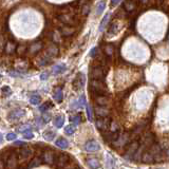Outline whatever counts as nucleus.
I'll return each mask as SVG.
<instances>
[{"label":"nucleus","mask_w":169,"mask_h":169,"mask_svg":"<svg viewBox=\"0 0 169 169\" xmlns=\"http://www.w3.org/2000/svg\"><path fill=\"white\" fill-rule=\"evenodd\" d=\"M90 88L91 91L96 95H106L108 92V88L102 79H92L90 83Z\"/></svg>","instance_id":"obj_1"},{"label":"nucleus","mask_w":169,"mask_h":169,"mask_svg":"<svg viewBox=\"0 0 169 169\" xmlns=\"http://www.w3.org/2000/svg\"><path fill=\"white\" fill-rule=\"evenodd\" d=\"M140 143H138V141H132L131 143L128 145L126 151H125L124 153V157L126 160H133V156L134 154L136 153V151H138V149L140 148Z\"/></svg>","instance_id":"obj_2"},{"label":"nucleus","mask_w":169,"mask_h":169,"mask_svg":"<svg viewBox=\"0 0 169 169\" xmlns=\"http://www.w3.org/2000/svg\"><path fill=\"white\" fill-rule=\"evenodd\" d=\"M130 134L129 133H123L120 134V136H118V138L116 141H114L112 144H111V146H112L113 148H115V149H118V148H122L124 147V146H126L128 143H129L130 141Z\"/></svg>","instance_id":"obj_3"},{"label":"nucleus","mask_w":169,"mask_h":169,"mask_svg":"<svg viewBox=\"0 0 169 169\" xmlns=\"http://www.w3.org/2000/svg\"><path fill=\"white\" fill-rule=\"evenodd\" d=\"M70 163V156L66 153H58L56 154L55 157V164L57 165V167L59 168H63Z\"/></svg>","instance_id":"obj_4"},{"label":"nucleus","mask_w":169,"mask_h":169,"mask_svg":"<svg viewBox=\"0 0 169 169\" xmlns=\"http://www.w3.org/2000/svg\"><path fill=\"white\" fill-rule=\"evenodd\" d=\"M95 124H96V127L99 130H100V131H106L108 128H110L111 120L108 116H106V117H99L96 120Z\"/></svg>","instance_id":"obj_5"},{"label":"nucleus","mask_w":169,"mask_h":169,"mask_svg":"<svg viewBox=\"0 0 169 169\" xmlns=\"http://www.w3.org/2000/svg\"><path fill=\"white\" fill-rule=\"evenodd\" d=\"M55 157L56 153L52 149H45V151L42 152V160L47 164L51 165V164L55 163Z\"/></svg>","instance_id":"obj_6"},{"label":"nucleus","mask_w":169,"mask_h":169,"mask_svg":"<svg viewBox=\"0 0 169 169\" xmlns=\"http://www.w3.org/2000/svg\"><path fill=\"white\" fill-rule=\"evenodd\" d=\"M154 140H155V135L152 132H146L145 135L142 138L141 144L143 146H145L146 148H149L150 146L154 144Z\"/></svg>","instance_id":"obj_7"},{"label":"nucleus","mask_w":169,"mask_h":169,"mask_svg":"<svg viewBox=\"0 0 169 169\" xmlns=\"http://www.w3.org/2000/svg\"><path fill=\"white\" fill-rule=\"evenodd\" d=\"M58 19L60 20L63 23H65L66 26H72L73 27L75 23H76V20H75L74 17H73V15L67 14V13L58 15Z\"/></svg>","instance_id":"obj_8"},{"label":"nucleus","mask_w":169,"mask_h":169,"mask_svg":"<svg viewBox=\"0 0 169 169\" xmlns=\"http://www.w3.org/2000/svg\"><path fill=\"white\" fill-rule=\"evenodd\" d=\"M33 154V150L29 149L27 147H22L18 149V159L19 161H23V160H28L30 156Z\"/></svg>","instance_id":"obj_9"},{"label":"nucleus","mask_w":169,"mask_h":169,"mask_svg":"<svg viewBox=\"0 0 169 169\" xmlns=\"http://www.w3.org/2000/svg\"><path fill=\"white\" fill-rule=\"evenodd\" d=\"M84 84V75L83 73H78L75 77V79L73 81V88L75 90H81Z\"/></svg>","instance_id":"obj_10"},{"label":"nucleus","mask_w":169,"mask_h":169,"mask_svg":"<svg viewBox=\"0 0 169 169\" xmlns=\"http://www.w3.org/2000/svg\"><path fill=\"white\" fill-rule=\"evenodd\" d=\"M99 145L97 142L95 141H89L86 143V145H84V149L86 150V151H89V152H94V151H99Z\"/></svg>","instance_id":"obj_11"},{"label":"nucleus","mask_w":169,"mask_h":169,"mask_svg":"<svg viewBox=\"0 0 169 169\" xmlns=\"http://www.w3.org/2000/svg\"><path fill=\"white\" fill-rule=\"evenodd\" d=\"M91 76H92V79H104V71L102 68H93L92 72H91Z\"/></svg>","instance_id":"obj_12"},{"label":"nucleus","mask_w":169,"mask_h":169,"mask_svg":"<svg viewBox=\"0 0 169 169\" xmlns=\"http://www.w3.org/2000/svg\"><path fill=\"white\" fill-rule=\"evenodd\" d=\"M74 33H75V28L72 26H66V27H63V28H61L60 30V34L63 36H66V37L72 36Z\"/></svg>","instance_id":"obj_13"},{"label":"nucleus","mask_w":169,"mask_h":169,"mask_svg":"<svg viewBox=\"0 0 169 169\" xmlns=\"http://www.w3.org/2000/svg\"><path fill=\"white\" fill-rule=\"evenodd\" d=\"M142 162L145 164H151L154 162V156L148 150L147 151H144L143 155H142Z\"/></svg>","instance_id":"obj_14"},{"label":"nucleus","mask_w":169,"mask_h":169,"mask_svg":"<svg viewBox=\"0 0 169 169\" xmlns=\"http://www.w3.org/2000/svg\"><path fill=\"white\" fill-rule=\"evenodd\" d=\"M95 114L99 117H106V116L109 115V110L105 108V106H99L95 108Z\"/></svg>","instance_id":"obj_15"},{"label":"nucleus","mask_w":169,"mask_h":169,"mask_svg":"<svg viewBox=\"0 0 169 169\" xmlns=\"http://www.w3.org/2000/svg\"><path fill=\"white\" fill-rule=\"evenodd\" d=\"M42 49V42L40 41H36L30 47V53L31 54H37L38 52H40V50Z\"/></svg>","instance_id":"obj_16"},{"label":"nucleus","mask_w":169,"mask_h":169,"mask_svg":"<svg viewBox=\"0 0 169 169\" xmlns=\"http://www.w3.org/2000/svg\"><path fill=\"white\" fill-rule=\"evenodd\" d=\"M87 164L91 169H99L100 167V163L99 162V160L95 159V157H91V159L87 160Z\"/></svg>","instance_id":"obj_17"},{"label":"nucleus","mask_w":169,"mask_h":169,"mask_svg":"<svg viewBox=\"0 0 169 169\" xmlns=\"http://www.w3.org/2000/svg\"><path fill=\"white\" fill-rule=\"evenodd\" d=\"M67 69L65 63H60V65H55L53 68H52V72H53L54 75H57V74H61L63 73Z\"/></svg>","instance_id":"obj_18"},{"label":"nucleus","mask_w":169,"mask_h":169,"mask_svg":"<svg viewBox=\"0 0 169 169\" xmlns=\"http://www.w3.org/2000/svg\"><path fill=\"white\" fill-rule=\"evenodd\" d=\"M45 53L48 54L50 57H55L57 54H58V48H57V45H49V48L47 49V52Z\"/></svg>","instance_id":"obj_19"},{"label":"nucleus","mask_w":169,"mask_h":169,"mask_svg":"<svg viewBox=\"0 0 169 169\" xmlns=\"http://www.w3.org/2000/svg\"><path fill=\"white\" fill-rule=\"evenodd\" d=\"M95 102H96V104L99 105V106H107L109 100L107 99L106 95H96Z\"/></svg>","instance_id":"obj_20"},{"label":"nucleus","mask_w":169,"mask_h":169,"mask_svg":"<svg viewBox=\"0 0 169 169\" xmlns=\"http://www.w3.org/2000/svg\"><path fill=\"white\" fill-rule=\"evenodd\" d=\"M17 50V45L14 41H9L5 45V52L8 54H13Z\"/></svg>","instance_id":"obj_21"},{"label":"nucleus","mask_w":169,"mask_h":169,"mask_svg":"<svg viewBox=\"0 0 169 169\" xmlns=\"http://www.w3.org/2000/svg\"><path fill=\"white\" fill-rule=\"evenodd\" d=\"M42 156H35L34 159L31 160V162L29 163V168H34V167H37L39 166L40 164L42 163Z\"/></svg>","instance_id":"obj_22"},{"label":"nucleus","mask_w":169,"mask_h":169,"mask_svg":"<svg viewBox=\"0 0 169 169\" xmlns=\"http://www.w3.org/2000/svg\"><path fill=\"white\" fill-rule=\"evenodd\" d=\"M148 151L150 152L153 156H155L156 154H159V153H161L162 152V148L160 147L157 144H153V145H151L149 148H148Z\"/></svg>","instance_id":"obj_23"},{"label":"nucleus","mask_w":169,"mask_h":169,"mask_svg":"<svg viewBox=\"0 0 169 169\" xmlns=\"http://www.w3.org/2000/svg\"><path fill=\"white\" fill-rule=\"evenodd\" d=\"M54 99L58 102H63V90L61 88H56L55 91H54V95H53Z\"/></svg>","instance_id":"obj_24"},{"label":"nucleus","mask_w":169,"mask_h":169,"mask_svg":"<svg viewBox=\"0 0 169 169\" xmlns=\"http://www.w3.org/2000/svg\"><path fill=\"white\" fill-rule=\"evenodd\" d=\"M55 145L58 146V147L61 148V149H66V148H68V146H69V143H68V141L66 140V138H59L58 140L55 142Z\"/></svg>","instance_id":"obj_25"},{"label":"nucleus","mask_w":169,"mask_h":169,"mask_svg":"<svg viewBox=\"0 0 169 169\" xmlns=\"http://www.w3.org/2000/svg\"><path fill=\"white\" fill-rule=\"evenodd\" d=\"M51 59H52V57H50L47 53H45L41 58L38 59L37 63H38V66H45V65H48L50 61H51Z\"/></svg>","instance_id":"obj_26"},{"label":"nucleus","mask_w":169,"mask_h":169,"mask_svg":"<svg viewBox=\"0 0 169 169\" xmlns=\"http://www.w3.org/2000/svg\"><path fill=\"white\" fill-rule=\"evenodd\" d=\"M23 115H24V111L18 109V110L12 111V112L10 113V115H9V117L12 118V120H15V118H19V117H21V116H23Z\"/></svg>","instance_id":"obj_27"},{"label":"nucleus","mask_w":169,"mask_h":169,"mask_svg":"<svg viewBox=\"0 0 169 169\" xmlns=\"http://www.w3.org/2000/svg\"><path fill=\"white\" fill-rule=\"evenodd\" d=\"M16 69L21 71V72H24V71L27 70V61L21 60V59L18 60L17 63H16Z\"/></svg>","instance_id":"obj_28"},{"label":"nucleus","mask_w":169,"mask_h":169,"mask_svg":"<svg viewBox=\"0 0 169 169\" xmlns=\"http://www.w3.org/2000/svg\"><path fill=\"white\" fill-rule=\"evenodd\" d=\"M63 123H65V117L63 115H58L56 116V118L54 120V125L57 128H61L63 126Z\"/></svg>","instance_id":"obj_29"},{"label":"nucleus","mask_w":169,"mask_h":169,"mask_svg":"<svg viewBox=\"0 0 169 169\" xmlns=\"http://www.w3.org/2000/svg\"><path fill=\"white\" fill-rule=\"evenodd\" d=\"M117 30H118V26L116 22H111L110 27L108 29V34L109 35H114V34L117 33Z\"/></svg>","instance_id":"obj_30"},{"label":"nucleus","mask_w":169,"mask_h":169,"mask_svg":"<svg viewBox=\"0 0 169 169\" xmlns=\"http://www.w3.org/2000/svg\"><path fill=\"white\" fill-rule=\"evenodd\" d=\"M125 9H126L128 12H131V11H133L135 9V3L132 0H127L125 2Z\"/></svg>","instance_id":"obj_31"},{"label":"nucleus","mask_w":169,"mask_h":169,"mask_svg":"<svg viewBox=\"0 0 169 169\" xmlns=\"http://www.w3.org/2000/svg\"><path fill=\"white\" fill-rule=\"evenodd\" d=\"M40 102H41V97L38 94H33L30 97V102H31L32 105H38Z\"/></svg>","instance_id":"obj_32"},{"label":"nucleus","mask_w":169,"mask_h":169,"mask_svg":"<svg viewBox=\"0 0 169 169\" xmlns=\"http://www.w3.org/2000/svg\"><path fill=\"white\" fill-rule=\"evenodd\" d=\"M105 8H106V3H105L104 0L99 2V4H97V6H96V14H97V16L100 15L102 12H104Z\"/></svg>","instance_id":"obj_33"},{"label":"nucleus","mask_w":169,"mask_h":169,"mask_svg":"<svg viewBox=\"0 0 169 169\" xmlns=\"http://www.w3.org/2000/svg\"><path fill=\"white\" fill-rule=\"evenodd\" d=\"M53 107V105H52V102H45V104H42L41 106L39 107V110L41 111V112H45L47 110H49L50 108H52Z\"/></svg>","instance_id":"obj_34"},{"label":"nucleus","mask_w":169,"mask_h":169,"mask_svg":"<svg viewBox=\"0 0 169 169\" xmlns=\"http://www.w3.org/2000/svg\"><path fill=\"white\" fill-rule=\"evenodd\" d=\"M43 136H45V138L47 141H52L54 138V136H55V133L52 131H47L43 133Z\"/></svg>","instance_id":"obj_35"},{"label":"nucleus","mask_w":169,"mask_h":169,"mask_svg":"<svg viewBox=\"0 0 169 169\" xmlns=\"http://www.w3.org/2000/svg\"><path fill=\"white\" fill-rule=\"evenodd\" d=\"M26 51H27V47H26V45H18L17 50H16V52H17L19 55H23V54L26 53Z\"/></svg>","instance_id":"obj_36"},{"label":"nucleus","mask_w":169,"mask_h":169,"mask_svg":"<svg viewBox=\"0 0 169 169\" xmlns=\"http://www.w3.org/2000/svg\"><path fill=\"white\" fill-rule=\"evenodd\" d=\"M71 122H72L74 125H79V124H81V115H74V116H72V117H71Z\"/></svg>","instance_id":"obj_37"},{"label":"nucleus","mask_w":169,"mask_h":169,"mask_svg":"<svg viewBox=\"0 0 169 169\" xmlns=\"http://www.w3.org/2000/svg\"><path fill=\"white\" fill-rule=\"evenodd\" d=\"M110 130H111V132L120 131V125H118L116 122H112L111 123V125H110Z\"/></svg>","instance_id":"obj_38"},{"label":"nucleus","mask_w":169,"mask_h":169,"mask_svg":"<svg viewBox=\"0 0 169 169\" xmlns=\"http://www.w3.org/2000/svg\"><path fill=\"white\" fill-rule=\"evenodd\" d=\"M164 160H165V157H164L163 152H161V153L156 154L154 156V162H155V163H161V162H163Z\"/></svg>","instance_id":"obj_39"},{"label":"nucleus","mask_w":169,"mask_h":169,"mask_svg":"<svg viewBox=\"0 0 169 169\" xmlns=\"http://www.w3.org/2000/svg\"><path fill=\"white\" fill-rule=\"evenodd\" d=\"M109 15L110 14H107L106 16H105V18L102 20V23H100V26H99V31L102 32V30H104V27L107 24V21H108V19H109Z\"/></svg>","instance_id":"obj_40"},{"label":"nucleus","mask_w":169,"mask_h":169,"mask_svg":"<svg viewBox=\"0 0 169 169\" xmlns=\"http://www.w3.org/2000/svg\"><path fill=\"white\" fill-rule=\"evenodd\" d=\"M66 133L69 134V135H71V134H73L75 132V127L73 126V125H70V126H67L65 129Z\"/></svg>","instance_id":"obj_41"},{"label":"nucleus","mask_w":169,"mask_h":169,"mask_svg":"<svg viewBox=\"0 0 169 169\" xmlns=\"http://www.w3.org/2000/svg\"><path fill=\"white\" fill-rule=\"evenodd\" d=\"M105 52L107 53V55L111 56L113 54V47L111 45H107L106 48H105Z\"/></svg>","instance_id":"obj_42"},{"label":"nucleus","mask_w":169,"mask_h":169,"mask_svg":"<svg viewBox=\"0 0 169 169\" xmlns=\"http://www.w3.org/2000/svg\"><path fill=\"white\" fill-rule=\"evenodd\" d=\"M1 91H2V93H3V94L5 95V96H8V95H11V94H12V91H11V89L9 88L8 86L2 87Z\"/></svg>","instance_id":"obj_43"},{"label":"nucleus","mask_w":169,"mask_h":169,"mask_svg":"<svg viewBox=\"0 0 169 169\" xmlns=\"http://www.w3.org/2000/svg\"><path fill=\"white\" fill-rule=\"evenodd\" d=\"M23 133H24V136H23V138H27V140H31V138L34 136V134L32 133V131H31V130H30V129H29V130H27V131H26V132H23Z\"/></svg>","instance_id":"obj_44"},{"label":"nucleus","mask_w":169,"mask_h":169,"mask_svg":"<svg viewBox=\"0 0 169 169\" xmlns=\"http://www.w3.org/2000/svg\"><path fill=\"white\" fill-rule=\"evenodd\" d=\"M89 12H90V5H89V3L88 4H84V5L83 6V15H88L89 14Z\"/></svg>","instance_id":"obj_45"},{"label":"nucleus","mask_w":169,"mask_h":169,"mask_svg":"<svg viewBox=\"0 0 169 169\" xmlns=\"http://www.w3.org/2000/svg\"><path fill=\"white\" fill-rule=\"evenodd\" d=\"M16 138V134L13 133V132H11V133H8V135H6V140L8 141H13Z\"/></svg>","instance_id":"obj_46"},{"label":"nucleus","mask_w":169,"mask_h":169,"mask_svg":"<svg viewBox=\"0 0 169 169\" xmlns=\"http://www.w3.org/2000/svg\"><path fill=\"white\" fill-rule=\"evenodd\" d=\"M50 120H51V115H50V114H48V113H45V114H43V122H45V123H48Z\"/></svg>","instance_id":"obj_47"},{"label":"nucleus","mask_w":169,"mask_h":169,"mask_svg":"<svg viewBox=\"0 0 169 169\" xmlns=\"http://www.w3.org/2000/svg\"><path fill=\"white\" fill-rule=\"evenodd\" d=\"M96 53H97V48H95V47L92 48V50H91V52H90V55L92 57H95Z\"/></svg>","instance_id":"obj_48"},{"label":"nucleus","mask_w":169,"mask_h":169,"mask_svg":"<svg viewBox=\"0 0 169 169\" xmlns=\"http://www.w3.org/2000/svg\"><path fill=\"white\" fill-rule=\"evenodd\" d=\"M87 114H88L89 120H92V115H91V110H90V107L89 106H87Z\"/></svg>","instance_id":"obj_49"},{"label":"nucleus","mask_w":169,"mask_h":169,"mask_svg":"<svg viewBox=\"0 0 169 169\" xmlns=\"http://www.w3.org/2000/svg\"><path fill=\"white\" fill-rule=\"evenodd\" d=\"M79 104H81V106H84V105H86V100H84V96H81V99H79Z\"/></svg>","instance_id":"obj_50"},{"label":"nucleus","mask_w":169,"mask_h":169,"mask_svg":"<svg viewBox=\"0 0 169 169\" xmlns=\"http://www.w3.org/2000/svg\"><path fill=\"white\" fill-rule=\"evenodd\" d=\"M120 2V0H111V6H115L116 4H118Z\"/></svg>","instance_id":"obj_51"},{"label":"nucleus","mask_w":169,"mask_h":169,"mask_svg":"<svg viewBox=\"0 0 169 169\" xmlns=\"http://www.w3.org/2000/svg\"><path fill=\"white\" fill-rule=\"evenodd\" d=\"M90 0H79V5H84V4H88V2Z\"/></svg>","instance_id":"obj_52"},{"label":"nucleus","mask_w":169,"mask_h":169,"mask_svg":"<svg viewBox=\"0 0 169 169\" xmlns=\"http://www.w3.org/2000/svg\"><path fill=\"white\" fill-rule=\"evenodd\" d=\"M40 78H41L42 81H45V79H47V78H48V73H47V72L42 73V74L40 75Z\"/></svg>","instance_id":"obj_53"},{"label":"nucleus","mask_w":169,"mask_h":169,"mask_svg":"<svg viewBox=\"0 0 169 169\" xmlns=\"http://www.w3.org/2000/svg\"><path fill=\"white\" fill-rule=\"evenodd\" d=\"M14 145H15V146H22V145H26V144H24L23 142H20V141H18V142H15V143H14Z\"/></svg>","instance_id":"obj_54"},{"label":"nucleus","mask_w":169,"mask_h":169,"mask_svg":"<svg viewBox=\"0 0 169 169\" xmlns=\"http://www.w3.org/2000/svg\"><path fill=\"white\" fill-rule=\"evenodd\" d=\"M166 156H167V159H169V149H167V150H166Z\"/></svg>","instance_id":"obj_55"},{"label":"nucleus","mask_w":169,"mask_h":169,"mask_svg":"<svg viewBox=\"0 0 169 169\" xmlns=\"http://www.w3.org/2000/svg\"><path fill=\"white\" fill-rule=\"evenodd\" d=\"M140 1L142 2V3H147V2H148V0H140Z\"/></svg>","instance_id":"obj_56"},{"label":"nucleus","mask_w":169,"mask_h":169,"mask_svg":"<svg viewBox=\"0 0 169 169\" xmlns=\"http://www.w3.org/2000/svg\"><path fill=\"white\" fill-rule=\"evenodd\" d=\"M1 142H2V135L0 134V143H1Z\"/></svg>","instance_id":"obj_57"},{"label":"nucleus","mask_w":169,"mask_h":169,"mask_svg":"<svg viewBox=\"0 0 169 169\" xmlns=\"http://www.w3.org/2000/svg\"><path fill=\"white\" fill-rule=\"evenodd\" d=\"M67 169H71V168H67Z\"/></svg>","instance_id":"obj_58"},{"label":"nucleus","mask_w":169,"mask_h":169,"mask_svg":"<svg viewBox=\"0 0 169 169\" xmlns=\"http://www.w3.org/2000/svg\"><path fill=\"white\" fill-rule=\"evenodd\" d=\"M75 169H78V168H75Z\"/></svg>","instance_id":"obj_59"}]
</instances>
